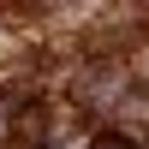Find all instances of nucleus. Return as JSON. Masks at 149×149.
Wrapping results in <instances>:
<instances>
[{
    "label": "nucleus",
    "instance_id": "nucleus-1",
    "mask_svg": "<svg viewBox=\"0 0 149 149\" xmlns=\"http://www.w3.org/2000/svg\"><path fill=\"white\" fill-rule=\"evenodd\" d=\"M42 137H48V107H42V102H24V107H12V143L36 149Z\"/></svg>",
    "mask_w": 149,
    "mask_h": 149
},
{
    "label": "nucleus",
    "instance_id": "nucleus-3",
    "mask_svg": "<svg viewBox=\"0 0 149 149\" xmlns=\"http://www.w3.org/2000/svg\"><path fill=\"white\" fill-rule=\"evenodd\" d=\"M0 149H24V143H12V137H0Z\"/></svg>",
    "mask_w": 149,
    "mask_h": 149
},
{
    "label": "nucleus",
    "instance_id": "nucleus-2",
    "mask_svg": "<svg viewBox=\"0 0 149 149\" xmlns=\"http://www.w3.org/2000/svg\"><path fill=\"white\" fill-rule=\"evenodd\" d=\"M90 149H137V143H131L125 131H95V137H90Z\"/></svg>",
    "mask_w": 149,
    "mask_h": 149
}]
</instances>
